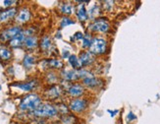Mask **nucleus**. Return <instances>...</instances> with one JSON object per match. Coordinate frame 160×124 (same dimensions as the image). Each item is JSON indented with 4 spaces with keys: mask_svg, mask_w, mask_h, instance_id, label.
Returning a JSON list of instances; mask_svg holds the SVG:
<instances>
[{
    "mask_svg": "<svg viewBox=\"0 0 160 124\" xmlns=\"http://www.w3.org/2000/svg\"><path fill=\"white\" fill-rule=\"evenodd\" d=\"M41 98L37 94H30L22 99L20 102L19 108L22 111H33L34 109L38 108L41 105Z\"/></svg>",
    "mask_w": 160,
    "mask_h": 124,
    "instance_id": "obj_1",
    "label": "nucleus"
},
{
    "mask_svg": "<svg viewBox=\"0 0 160 124\" xmlns=\"http://www.w3.org/2000/svg\"><path fill=\"white\" fill-rule=\"evenodd\" d=\"M59 113L56 106L51 103H41V105L31 112L32 115L40 118H52Z\"/></svg>",
    "mask_w": 160,
    "mask_h": 124,
    "instance_id": "obj_2",
    "label": "nucleus"
},
{
    "mask_svg": "<svg viewBox=\"0 0 160 124\" xmlns=\"http://www.w3.org/2000/svg\"><path fill=\"white\" fill-rule=\"evenodd\" d=\"M108 41L103 37H93L92 40V45H90L88 51L93 54L94 56H102V55L107 53Z\"/></svg>",
    "mask_w": 160,
    "mask_h": 124,
    "instance_id": "obj_3",
    "label": "nucleus"
},
{
    "mask_svg": "<svg viewBox=\"0 0 160 124\" xmlns=\"http://www.w3.org/2000/svg\"><path fill=\"white\" fill-rule=\"evenodd\" d=\"M88 29L90 34H106L110 31L111 25L106 17H99L92 21Z\"/></svg>",
    "mask_w": 160,
    "mask_h": 124,
    "instance_id": "obj_4",
    "label": "nucleus"
},
{
    "mask_svg": "<svg viewBox=\"0 0 160 124\" xmlns=\"http://www.w3.org/2000/svg\"><path fill=\"white\" fill-rule=\"evenodd\" d=\"M69 109L70 111L76 114H81L86 112L89 108V101L87 98L72 99L69 102Z\"/></svg>",
    "mask_w": 160,
    "mask_h": 124,
    "instance_id": "obj_5",
    "label": "nucleus"
},
{
    "mask_svg": "<svg viewBox=\"0 0 160 124\" xmlns=\"http://www.w3.org/2000/svg\"><path fill=\"white\" fill-rule=\"evenodd\" d=\"M82 84L83 85L86 89L92 90V91H100L103 88L105 82H104L101 78L99 77H90L82 80Z\"/></svg>",
    "mask_w": 160,
    "mask_h": 124,
    "instance_id": "obj_6",
    "label": "nucleus"
},
{
    "mask_svg": "<svg viewBox=\"0 0 160 124\" xmlns=\"http://www.w3.org/2000/svg\"><path fill=\"white\" fill-rule=\"evenodd\" d=\"M22 32H23L22 28L19 26H13L10 28H7V29L3 30L1 33H0V41H2V43L10 41L12 39H14Z\"/></svg>",
    "mask_w": 160,
    "mask_h": 124,
    "instance_id": "obj_7",
    "label": "nucleus"
},
{
    "mask_svg": "<svg viewBox=\"0 0 160 124\" xmlns=\"http://www.w3.org/2000/svg\"><path fill=\"white\" fill-rule=\"evenodd\" d=\"M86 93H87V89L83 87L82 84H80V83H74V84L70 85L67 89V94L72 99L82 98L86 95Z\"/></svg>",
    "mask_w": 160,
    "mask_h": 124,
    "instance_id": "obj_8",
    "label": "nucleus"
},
{
    "mask_svg": "<svg viewBox=\"0 0 160 124\" xmlns=\"http://www.w3.org/2000/svg\"><path fill=\"white\" fill-rule=\"evenodd\" d=\"M79 62L81 68H88L93 65V63L96 60V57L93 54L90 53L88 50H82L79 54Z\"/></svg>",
    "mask_w": 160,
    "mask_h": 124,
    "instance_id": "obj_9",
    "label": "nucleus"
},
{
    "mask_svg": "<svg viewBox=\"0 0 160 124\" xmlns=\"http://www.w3.org/2000/svg\"><path fill=\"white\" fill-rule=\"evenodd\" d=\"M63 93L64 91L61 86L53 85L46 90L44 95H45V99L47 101H56L59 98H61V96L63 95Z\"/></svg>",
    "mask_w": 160,
    "mask_h": 124,
    "instance_id": "obj_10",
    "label": "nucleus"
},
{
    "mask_svg": "<svg viewBox=\"0 0 160 124\" xmlns=\"http://www.w3.org/2000/svg\"><path fill=\"white\" fill-rule=\"evenodd\" d=\"M77 3H79L80 5L76 7V16H77L80 22H87L88 20V14L85 4H88L89 1H78Z\"/></svg>",
    "mask_w": 160,
    "mask_h": 124,
    "instance_id": "obj_11",
    "label": "nucleus"
},
{
    "mask_svg": "<svg viewBox=\"0 0 160 124\" xmlns=\"http://www.w3.org/2000/svg\"><path fill=\"white\" fill-rule=\"evenodd\" d=\"M32 18V12L29 8H22L17 14L16 16V22L18 24H25V23H28L29 21L31 20Z\"/></svg>",
    "mask_w": 160,
    "mask_h": 124,
    "instance_id": "obj_12",
    "label": "nucleus"
},
{
    "mask_svg": "<svg viewBox=\"0 0 160 124\" xmlns=\"http://www.w3.org/2000/svg\"><path fill=\"white\" fill-rule=\"evenodd\" d=\"M18 14V10L15 7H12V8H7L5 10L0 11V23H5L8 22L9 20L12 18L16 17Z\"/></svg>",
    "mask_w": 160,
    "mask_h": 124,
    "instance_id": "obj_13",
    "label": "nucleus"
},
{
    "mask_svg": "<svg viewBox=\"0 0 160 124\" xmlns=\"http://www.w3.org/2000/svg\"><path fill=\"white\" fill-rule=\"evenodd\" d=\"M61 77L66 82H76L77 83V81L80 80L78 70H75V69H71V70H62Z\"/></svg>",
    "mask_w": 160,
    "mask_h": 124,
    "instance_id": "obj_14",
    "label": "nucleus"
},
{
    "mask_svg": "<svg viewBox=\"0 0 160 124\" xmlns=\"http://www.w3.org/2000/svg\"><path fill=\"white\" fill-rule=\"evenodd\" d=\"M37 86H38L37 80H32L29 82H25V83H14V84H12V87L19 88L24 92H32Z\"/></svg>",
    "mask_w": 160,
    "mask_h": 124,
    "instance_id": "obj_15",
    "label": "nucleus"
},
{
    "mask_svg": "<svg viewBox=\"0 0 160 124\" xmlns=\"http://www.w3.org/2000/svg\"><path fill=\"white\" fill-rule=\"evenodd\" d=\"M102 8H101V5L98 4H93V5H90L89 9L88 10V20H92L94 21L95 19L101 17V13H102Z\"/></svg>",
    "mask_w": 160,
    "mask_h": 124,
    "instance_id": "obj_16",
    "label": "nucleus"
},
{
    "mask_svg": "<svg viewBox=\"0 0 160 124\" xmlns=\"http://www.w3.org/2000/svg\"><path fill=\"white\" fill-rule=\"evenodd\" d=\"M26 34H24V32H22L21 34H19L18 36H16L14 39H12L10 41H9V45L13 48H16V47H19L22 44H24V41H25V39H26Z\"/></svg>",
    "mask_w": 160,
    "mask_h": 124,
    "instance_id": "obj_17",
    "label": "nucleus"
},
{
    "mask_svg": "<svg viewBox=\"0 0 160 124\" xmlns=\"http://www.w3.org/2000/svg\"><path fill=\"white\" fill-rule=\"evenodd\" d=\"M59 10H60V12L62 14H63V15H65L66 17H68V16L72 15V14L74 13L75 7L70 2H64V3H62L59 6Z\"/></svg>",
    "mask_w": 160,
    "mask_h": 124,
    "instance_id": "obj_18",
    "label": "nucleus"
},
{
    "mask_svg": "<svg viewBox=\"0 0 160 124\" xmlns=\"http://www.w3.org/2000/svg\"><path fill=\"white\" fill-rule=\"evenodd\" d=\"M46 65L48 68L51 69H57V70H62L64 68V62L60 60V59H56V58H51L46 60Z\"/></svg>",
    "mask_w": 160,
    "mask_h": 124,
    "instance_id": "obj_19",
    "label": "nucleus"
},
{
    "mask_svg": "<svg viewBox=\"0 0 160 124\" xmlns=\"http://www.w3.org/2000/svg\"><path fill=\"white\" fill-rule=\"evenodd\" d=\"M24 45L28 49H33L38 45V40L36 36H29L26 37L25 41H24Z\"/></svg>",
    "mask_w": 160,
    "mask_h": 124,
    "instance_id": "obj_20",
    "label": "nucleus"
},
{
    "mask_svg": "<svg viewBox=\"0 0 160 124\" xmlns=\"http://www.w3.org/2000/svg\"><path fill=\"white\" fill-rule=\"evenodd\" d=\"M39 46H40V49L42 50V51H48V50H50L51 48H52L51 39L48 37V36L42 37V39H40Z\"/></svg>",
    "mask_w": 160,
    "mask_h": 124,
    "instance_id": "obj_21",
    "label": "nucleus"
},
{
    "mask_svg": "<svg viewBox=\"0 0 160 124\" xmlns=\"http://www.w3.org/2000/svg\"><path fill=\"white\" fill-rule=\"evenodd\" d=\"M60 121L62 122V124H77L78 118H77V116L72 113H67V114L61 115Z\"/></svg>",
    "mask_w": 160,
    "mask_h": 124,
    "instance_id": "obj_22",
    "label": "nucleus"
},
{
    "mask_svg": "<svg viewBox=\"0 0 160 124\" xmlns=\"http://www.w3.org/2000/svg\"><path fill=\"white\" fill-rule=\"evenodd\" d=\"M12 58V52L9 48L5 46L0 47V59L3 61H9Z\"/></svg>",
    "mask_w": 160,
    "mask_h": 124,
    "instance_id": "obj_23",
    "label": "nucleus"
},
{
    "mask_svg": "<svg viewBox=\"0 0 160 124\" xmlns=\"http://www.w3.org/2000/svg\"><path fill=\"white\" fill-rule=\"evenodd\" d=\"M78 73H79L80 80H83V79L90 78V77H94V74L92 72V70H89V69H87V68L79 69Z\"/></svg>",
    "mask_w": 160,
    "mask_h": 124,
    "instance_id": "obj_24",
    "label": "nucleus"
},
{
    "mask_svg": "<svg viewBox=\"0 0 160 124\" xmlns=\"http://www.w3.org/2000/svg\"><path fill=\"white\" fill-rule=\"evenodd\" d=\"M68 62H69V64L72 66V68L75 69V70H79V69H81L79 57L76 54H71L70 57L68 58Z\"/></svg>",
    "mask_w": 160,
    "mask_h": 124,
    "instance_id": "obj_25",
    "label": "nucleus"
},
{
    "mask_svg": "<svg viewBox=\"0 0 160 124\" xmlns=\"http://www.w3.org/2000/svg\"><path fill=\"white\" fill-rule=\"evenodd\" d=\"M92 38H93V37H92V34H90V33L85 34V38L82 39V47L85 50H86V49H89L90 45H92Z\"/></svg>",
    "mask_w": 160,
    "mask_h": 124,
    "instance_id": "obj_26",
    "label": "nucleus"
},
{
    "mask_svg": "<svg viewBox=\"0 0 160 124\" xmlns=\"http://www.w3.org/2000/svg\"><path fill=\"white\" fill-rule=\"evenodd\" d=\"M115 2L114 1H103L101 2V8L102 11L105 13H111L115 8Z\"/></svg>",
    "mask_w": 160,
    "mask_h": 124,
    "instance_id": "obj_27",
    "label": "nucleus"
},
{
    "mask_svg": "<svg viewBox=\"0 0 160 124\" xmlns=\"http://www.w3.org/2000/svg\"><path fill=\"white\" fill-rule=\"evenodd\" d=\"M34 62H36V58H34L32 55L27 54L23 60V64L26 68H31L34 64Z\"/></svg>",
    "mask_w": 160,
    "mask_h": 124,
    "instance_id": "obj_28",
    "label": "nucleus"
},
{
    "mask_svg": "<svg viewBox=\"0 0 160 124\" xmlns=\"http://www.w3.org/2000/svg\"><path fill=\"white\" fill-rule=\"evenodd\" d=\"M76 22L73 20V19H71L70 17H63L61 20H60V28L61 29H63V28H65V27H67V26H70V25H74Z\"/></svg>",
    "mask_w": 160,
    "mask_h": 124,
    "instance_id": "obj_29",
    "label": "nucleus"
},
{
    "mask_svg": "<svg viewBox=\"0 0 160 124\" xmlns=\"http://www.w3.org/2000/svg\"><path fill=\"white\" fill-rule=\"evenodd\" d=\"M47 80L48 83H50V84H55V82L58 80V77L54 72H49L47 75Z\"/></svg>",
    "mask_w": 160,
    "mask_h": 124,
    "instance_id": "obj_30",
    "label": "nucleus"
},
{
    "mask_svg": "<svg viewBox=\"0 0 160 124\" xmlns=\"http://www.w3.org/2000/svg\"><path fill=\"white\" fill-rule=\"evenodd\" d=\"M85 38V34H83L82 32H77L75 34H74V37L72 38V40H80V39H82H82Z\"/></svg>",
    "mask_w": 160,
    "mask_h": 124,
    "instance_id": "obj_31",
    "label": "nucleus"
},
{
    "mask_svg": "<svg viewBox=\"0 0 160 124\" xmlns=\"http://www.w3.org/2000/svg\"><path fill=\"white\" fill-rule=\"evenodd\" d=\"M136 119H137L136 114H135L134 112L130 111V112L128 113V115H127V121H128V122H132V121H134V120H136Z\"/></svg>",
    "mask_w": 160,
    "mask_h": 124,
    "instance_id": "obj_32",
    "label": "nucleus"
},
{
    "mask_svg": "<svg viewBox=\"0 0 160 124\" xmlns=\"http://www.w3.org/2000/svg\"><path fill=\"white\" fill-rule=\"evenodd\" d=\"M107 112L108 113H110V115H111V117H114L118 112H119V110L118 109H115V110H111V109H108L107 110Z\"/></svg>",
    "mask_w": 160,
    "mask_h": 124,
    "instance_id": "obj_33",
    "label": "nucleus"
},
{
    "mask_svg": "<svg viewBox=\"0 0 160 124\" xmlns=\"http://www.w3.org/2000/svg\"><path fill=\"white\" fill-rule=\"evenodd\" d=\"M15 3H16V1H8V0H5V1H3V4H4L5 7H9V6L15 4Z\"/></svg>",
    "mask_w": 160,
    "mask_h": 124,
    "instance_id": "obj_34",
    "label": "nucleus"
},
{
    "mask_svg": "<svg viewBox=\"0 0 160 124\" xmlns=\"http://www.w3.org/2000/svg\"><path fill=\"white\" fill-rule=\"evenodd\" d=\"M70 53H69V50H63V52H62V57L63 58H69L70 57Z\"/></svg>",
    "mask_w": 160,
    "mask_h": 124,
    "instance_id": "obj_35",
    "label": "nucleus"
},
{
    "mask_svg": "<svg viewBox=\"0 0 160 124\" xmlns=\"http://www.w3.org/2000/svg\"><path fill=\"white\" fill-rule=\"evenodd\" d=\"M0 91H1V86H0Z\"/></svg>",
    "mask_w": 160,
    "mask_h": 124,
    "instance_id": "obj_36",
    "label": "nucleus"
}]
</instances>
